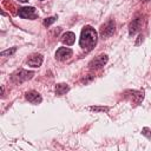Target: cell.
I'll return each instance as SVG.
<instances>
[{"instance_id": "6da1fadb", "label": "cell", "mask_w": 151, "mask_h": 151, "mask_svg": "<svg viewBox=\"0 0 151 151\" xmlns=\"http://www.w3.org/2000/svg\"><path fill=\"white\" fill-rule=\"evenodd\" d=\"M97 38L98 35H97L96 29L91 26H85L81 29L79 45L84 51H91L97 44Z\"/></svg>"}, {"instance_id": "7a4b0ae2", "label": "cell", "mask_w": 151, "mask_h": 151, "mask_svg": "<svg viewBox=\"0 0 151 151\" xmlns=\"http://www.w3.org/2000/svg\"><path fill=\"white\" fill-rule=\"evenodd\" d=\"M33 74H34L33 72H28V71H25V70H18L12 74L11 79H12L13 83L20 84V83H24V81L31 79L33 77Z\"/></svg>"}, {"instance_id": "3957f363", "label": "cell", "mask_w": 151, "mask_h": 151, "mask_svg": "<svg viewBox=\"0 0 151 151\" xmlns=\"http://www.w3.org/2000/svg\"><path fill=\"white\" fill-rule=\"evenodd\" d=\"M18 14L20 18L24 19H35L38 17V13L34 7H21L19 8Z\"/></svg>"}, {"instance_id": "277c9868", "label": "cell", "mask_w": 151, "mask_h": 151, "mask_svg": "<svg viewBox=\"0 0 151 151\" xmlns=\"http://www.w3.org/2000/svg\"><path fill=\"white\" fill-rule=\"evenodd\" d=\"M106 63H107V55L106 54H100V55L96 57L94 59H92L88 63V66H90V68L98 70V68H101Z\"/></svg>"}, {"instance_id": "5b68a950", "label": "cell", "mask_w": 151, "mask_h": 151, "mask_svg": "<svg viewBox=\"0 0 151 151\" xmlns=\"http://www.w3.org/2000/svg\"><path fill=\"white\" fill-rule=\"evenodd\" d=\"M114 28H116V22L114 20H110L107 21L105 25L101 26V29H100V35L103 38H107V37H111L114 32Z\"/></svg>"}, {"instance_id": "8992f818", "label": "cell", "mask_w": 151, "mask_h": 151, "mask_svg": "<svg viewBox=\"0 0 151 151\" xmlns=\"http://www.w3.org/2000/svg\"><path fill=\"white\" fill-rule=\"evenodd\" d=\"M72 50L68 48V47H60L55 52V59L59 60V61H64L66 59H68L71 55H72Z\"/></svg>"}, {"instance_id": "52a82bcc", "label": "cell", "mask_w": 151, "mask_h": 151, "mask_svg": "<svg viewBox=\"0 0 151 151\" xmlns=\"http://www.w3.org/2000/svg\"><path fill=\"white\" fill-rule=\"evenodd\" d=\"M140 26H142V18H134V19L131 21V24H130V27H129V34H130L131 37L134 35V34L139 31Z\"/></svg>"}, {"instance_id": "ba28073f", "label": "cell", "mask_w": 151, "mask_h": 151, "mask_svg": "<svg viewBox=\"0 0 151 151\" xmlns=\"http://www.w3.org/2000/svg\"><path fill=\"white\" fill-rule=\"evenodd\" d=\"M25 97H26V99H27L29 103H32V104H39V103H41V100H42L41 96H40L37 91H28Z\"/></svg>"}, {"instance_id": "9c48e42d", "label": "cell", "mask_w": 151, "mask_h": 151, "mask_svg": "<svg viewBox=\"0 0 151 151\" xmlns=\"http://www.w3.org/2000/svg\"><path fill=\"white\" fill-rule=\"evenodd\" d=\"M27 64L32 67H39L42 64V55L41 54H33L27 59Z\"/></svg>"}, {"instance_id": "30bf717a", "label": "cell", "mask_w": 151, "mask_h": 151, "mask_svg": "<svg viewBox=\"0 0 151 151\" xmlns=\"http://www.w3.org/2000/svg\"><path fill=\"white\" fill-rule=\"evenodd\" d=\"M61 41H63L65 45L71 46V45H73L74 41H76V34H74L73 32H66V33H64V34L61 35Z\"/></svg>"}, {"instance_id": "8fae6325", "label": "cell", "mask_w": 151, "mask_h": 151, "mask_svg": "<svg viewBox=\"0 0 151 151\" xmlns=\"http://www.w3.org/2000/svg\"><path fill=\"white\" fill-rule=\"evenodd\" d=\"M70 91V86L67 84H58L55 86V94L57 96H64Z\"/></svg>"}, {"instance_id": "7c38bea8", "label": "cell", "mask_w": 151, "mask_h": 151, "mask_svg": "<svg viewBox=\"0 0 151 151\" xmlns=\"http://www.w3.org/2000/svg\"><path fill=\"white\" fill-rule=\"evenodd\" d=\"M90 110L94 111V112H107L110 110V107H107V106H91Z\"/></svg>"}, {"instance_id": "4fadbf2b", "label": "cell", "mask_w": 151, "mask_h": 151, "mask_svg": "<svg viewBox=\"0 0 151 151\" xmlns=\"http://www.w3.org/2000/svg\"><path fill=\"white\" fill-rule=\"evenodd\" d=\"M15 51H17V48H15V47H12V48H9V50L2 51L0 54H1V57H8V55H12V54H13Z\"/></svg>"}, {"instance_id": "5bb4252c", "label": "cell", "mask_w": 151, "mask_h": 151, "mask_svg": "<svg viewBox=\"0 0 151 151\" xmlns=\"http://www.w3.org/2000/svg\"><path fill=\"white\" fill-rule=\"evenodd\" d=\"M55 20H57V17H50V18H46V19L44 20V26H50V25H52Z\"/></svg>"}, {"instance_id": "9a60e30c", "label": "cell", "mask_w": 151, "mask_h": 151, "mask_svg": "<svg viewBox=\"0 0 151 151\" xmlns=\"http://www.w3.org/2000/svg\"><path fill=\"white\" fill-rule=\"evenodd\" d=\"M142 133H143L144 136H146L147 138H151V130H150L149 127H144L143 131H142Z\"/></svg>"}, {"instance_id": "2e32d148", "label": "cell", "mask_w": 151, "mask_h": 151, "mask_svg": "<svg viewBox=\"0 0 151 151\" xmlns=\"http://www.w3.org/2000/svg\"><path fill=\"white\" fill-rule=\"evenodd\" d=\"M142 41H143V35H142V34H140V35H139V37H138V41H137V42H136V45H139V44H140V42H142Z\"/></svg>"}, {"instance_id": "e0dca14e", "label": "cell", "mask_w": 151, "mask_h": 151, "mask_svg": "<svg viewBox=\"0 0 151 151\" xmlns=\"http://www.w3.org/2000/svg\"><path fill=\"white\" fill-rule=\"evenodd\" d=\"M21 1H22V2H26V1H27V0H21Z\"/></svg>"}, {"instance_id": "ac0fdd59", "label": "cell", "mask_w": 151, "mask_h": 151, "mask_svg": "<svg viewBox=\"0 0 151 151\" xmlns=\"http://www.w3.org/2000/svg\"><path fill=\"white\" fill-rule=\"evenodd\" d=\"M144 1H149V0H144Z\"/></svg>"}]
</instances>
